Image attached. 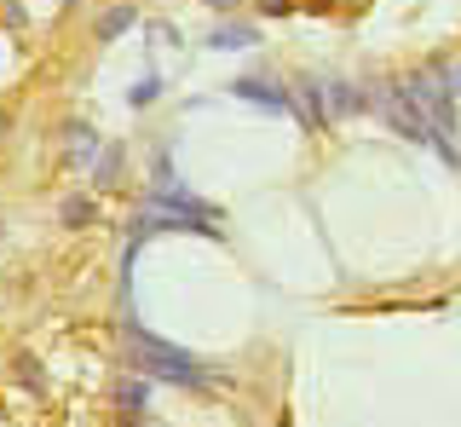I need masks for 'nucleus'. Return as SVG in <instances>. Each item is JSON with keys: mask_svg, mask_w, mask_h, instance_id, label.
<instances>
[{"mask_svg": "<svg viewBox=\"0 0 461 427\" xmlns=\"http://www.w3.org/2000/svg\"><path fill=\"white\" fill-rule=\"evenodd\" d=\"M127 352H133L139 369H150V376L173 381V387H208V376H202V369L185 359L179 347H167V341H156V335H133V341H127Z\"/></svg>", "mask_w": 461, "mask_h": 427, "instance_id": "1", "label": "nucleus"}, {"mask_svg": "<svg viewBox=\"0 0 461 427\" xmlns=\"http://www.w3.org/2000/svg\"><path fill=\"white\" fill-rule=\"evenodd\" d=\"M220 6H225V0H220Z\"/></svg>", "mask_w": 461, "mask_h": 427, "instance_id": "2", "label": "nucleus"}]
</instances>
